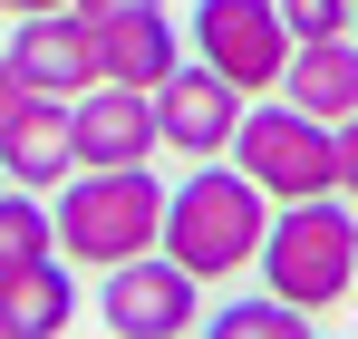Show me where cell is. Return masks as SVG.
<instances>
[{"label": "cell", "mask_w": 358, "mask_h": 339, "mask_svg": "<svg viewBox=\"0 0 358 339\" xmlns=\"http://www.w3.org/2000/svg\"><path fill=\"white\" fill-rule=\"evenodd\" d=\"M291 39H349V0H281Z\"/></svg>", "instance_id": "2e32d148"}, {"label": "cell", "mask_w": 358, "mask_h": 339, "mask_svg": "<svg viewBox=\"0 0 358 339\" xmlns=\"http://www.w3.org/2000/svg\"><path fill=\"white\" fill-rule=\"evenodd\" d=\"M339 194H349V204H358V116H349V126H339Z\"/></svg>", "instance_id": "ac0fdd59"}, {"label": "cell", "mask_w": 358, "mask_h": 339, "mask_svg": "<svg viewBox=\"0 0 358 339\" xmlns=\"http://www.w3.org/2000/svg\"><path fill=\"white\" fill-rule=\"evenodd\" d=\"M68 272H78L68 252L29 262V272H0V330H20V339H59L68 320H78V282H68Z\"/></svg>", "instance_id": "4fadbf2b"}, {"label": "cell", "mask_w": 358, "mask_h": 339, "mask_svg": "<svg viewBox=\"0 0 358 339\" xmlns=\"http://www.w3.org/2000/svg\"><path fill=\"white\" fill-rule=\"evenodd\" d=\"M233 165L271 194V204H310V194H339V126L300 116L291 97H252L233 126Z\"/></svg>", "instance_id": "277c9868"}, {"label": "cell", "mask_w": 358, "mask_h": 339, "mask_svg": "<svg viewBox=\"0 0 358 339\" xmlns=\"http://www.w3.org/2000/svg\"><path fill=\"white\" fill-rule=\"evenodd\" d=\"M49 214H59V252L78 272H117L165 242V184L155 165H78Z\"/></svg>", "instance_id": "7a4b0ae2"}, {"label": "cell", "mask_w": 358, "mask_h": 339, "mask_svg": "<svg viewBox=\"0 0 358 339\" xmlns=\"http://www.w3.org/2000/svg\"><path fill=\"white\" fill-rule=\"evenodd\" d=\"M281 97L320 126H349L358 116V39H300L281 68Z\"/></svg>", "instance_id": "7c38bea8"}, {"label": "cell", "mask_w": 358, "mask_h": 339, "mask_svg": "<svg viewBox=\"0 0 358 339\" xmlns=\"http://www.w3.org/2000/svg\"><path fill=\"white\" fill-rule=\"evenodd\" d=\"M262 233H271V194L252 184L242 165H194L165 194V252H175L194 282H233V272H252L262 262Z\"/></svg>", "instance_id": "6da1fadb"}, {"label": "cell", "mask_w": 358, "mask_h": 339, "mask_svg": "<svg viewBox=\"0 0 358 339\" xmlns=\"http://www.w3.org/2000/svg\"><path fill=\"white\" fill-rule=\"evenodd\" d=\"M59 252V214L29 194V184H10L0 194V272H29V262H49Z\"/></svg>", "instance_id": "5bb4252c"}, {"label": "cell", "mask_w": 358, "mask_h": 339, "mask_svg": "<svg viewBox=\"0 0 358 339\" xmlns=\"http://www.w3.org/2000/svg\"><path fill=\"white\" fill-rule=\"evenodd\" d=\"M291 20L281 0H194V58L223 68L242 97H281V68H291Z\"/></svg>", "instance_id": "5b68a950"}, {"label": "cell", "mask_w": 358, "mask_h": 339, "mask_svg": "<svg viewBox=\"0 0 358 339\" xmlns=\"http://www.w3.org/2000/svg\"><path fill=\"white\" fill-rule=\"evenodd\" d=\"M310 339H320V330H310Z\"/></svg>", "instance_id": "603a6c76"}, {"label": "cell", "mask_w": 358, "mask_h": 339, "mask_svg": "<svg viewBox=\"0 0 358 339\" xmlns=\"http://www.w3.org/2000/svg\"><path fill=\"white\" fill-rule=\"evenodd\" d=\"M10 20H39V10H78V0H0Z\"/></svg>", "instance_id": "d6986e66"}, {"label": "cell", "mask_w": 358, "mask_h": 339, "mask_svg": "<svg viewBox=\"0 0 358 339\" xmlns=\"http://www.w3.org/2000/svg\"><path fill=\"white\" fill-rule=\"evenodd\" d=\"M78 116V165H155V146H165V126H155V88H117V78H97L87 97H68Z\"/></svg>", "instance_id": "9c48e42d"}, {"label": "cell", "mask_w": 358, "mask_h": 339, "mask_svg": "<svg viewBox=\"0 0 358 339\" xmlns=\"http://www.w3.org/2000/svg\"><path fill=\"white\" fill-rule=\"evenodd\" d=\"M203 339H310V310L291 300H223V310H203Z\"/></svg>", "instance_id": "9a60e30c"}, {"label": "cell", "mask_w": 358, "mask_h": 339, "mask_svg": "<svg viewBox=\"0 0 358 339\" xmlns=\"http://www.w3.org/2000/svg\"><path fill=\"white\" fill-rule=\"evenodd\" d=\"M97 68H107L117 88H165L184 68L165 0H117V10H97Z\"/></svg>", "instance_id": "30bf717a"}, {"label": "cell", "mask_w": 358, "mask_h": 339, "mask_svg": "<svg viewBox=\"0 0 358 339\" xmlns=\"http://www.w3.org/2000/svg\"><path fill=\"white\" fill-rule=\"evenodd\" d=\"M262 291L291 310H329L358 291V204L349 194H310V204H271L262 233Z\"/></svg>", "instance_id": "3957f363"}, {"label": "cell", "mask_w": 358, "mask_h": 339, "mask_svg": "<svg viewBox=\"0 0 358 339\" xmlns=\"http://www.w3.org/2000/svg\"><path fill=\"white\" fill-rule=\"evenodd\" d=\"M97 310H107L117 339H194L203 330V282L155 242V252H136V262H117L97 282Z\"/></svg>", "instance_id": "8992f818"}, {"label": "cell", "mask_w": 358, "mask_h": 339, "mask_svg": "<svg viewBox=\"0 0 358 339\" xmlns=\"http://www.w3.org/2000/svg\"><path fill=\"white\" fill-rule=\"evenodd\" d=\"M78 10H87V20H97V10H117V0H78Z\"/></svg>", "instance_id": "ffe728a7"}, {"label": "cell", "mask_w": 358, "mask_h": 339, "mask_svg": "<svg viewBox=\"0 0 358 339\" xmlns=\"http://www.w3.org/2000/svg\"><path fill=\"white\" fill-rule=\"evenodd\" d=\"M242 107H252V97H242L223 68H203V58H194V68H175V78L155 88V126H165V146H175V155H194V165L233 155Z\"/></svg>", "instance_id": "52a82bcc"}, {"label": "cell", "mask_w": 358, "mask_h": 339, "mask_svg": "<svg viewBox=\"0 0 358 339\" xmlns=\"http://www.w3.org/2000/svg\"><path fill=\"white\" fill-rule=\"evenodd\" d=\"M20 107H29V78H20V68H10V49H0V136L20 126Z\"/></svg>", "instance_id": "e0dca14e"}, {"label": "cell", "mask_w": 358, "mask_h": 339, "mask_svg": "<svg viewBox=\"0 0 358 339\" xmlns=\"http://www.w3.org/2000/svg\"><path fill=\"white\" fill-rule=\"evenodd\" d=\"M349 39H358V0H349Z\"/></svg>", "instance_id": "44dd1931"}, {"label": "cell", "mask_w": 358, "mask_h": 339, "mask_svg": "<svg viewBox=\"0 0 358 339\" xmlns=\"http://www.w3.org/2000/svg\"><path fill=\"white\" fill-rule=\"evenodd\" d=\"M0 339H20V330H0Z\"/></svg>", "instance_id": "7402d4cb"}, {"label": "cell", "mask_w": 358, "mask_h": 339, "mask_svg": "<svg viewBox=\"0 0 358 339\" xmlns=\"http://www.w3.org/2000/svg\"><path fill=\"white\" fill-rule=\"evenodd\" d=\"M10 68L29 78V97H87V88L107 78V68H97V20H87V10H39V20H20Z\"/></svg>", "instance_id": "ba28073f"}, {"label": "cell", "mask_w": 358, "mask_h": 339, "mask_svg": "<svg viewBox=\"0 0 358 339\" xmlns=\"http://www.w3.org/2000/svg\"><path fill=\"white\" fill-rule=\"evenodd\" d=\"M0 174L29 184V194H59L78 174V116H68V97H29L20 107V126L0 136Z\"/></svg>", "instance_id": "8fae6325"}]
</instances>
